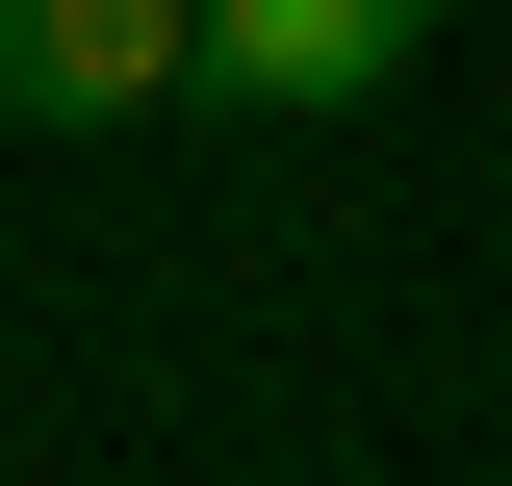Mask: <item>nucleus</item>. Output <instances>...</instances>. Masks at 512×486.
I'll return each instance as SVG.
<instances>
[{
	"mask_svg": "<svg viewBox=\"0 0 512 486\" xmlns=\"http://www.w3.org/2000/svg\"><path fill=\"white\" fill-rule=\"evenodd\" d=\"M205 103V0H0V128H154Z\"/></svg>",
	"mask_w": 512,
	"mask_h": 486,
	"instance_id": "f257e3e1",
	"label": "nucleus"
},
{
	"mask_svg": "<svg viewBox=\"0 0 512 486\" xmlns=\"http://www.w3.org/2000/svg\"><path fill=\"white\" fill-rule=\"evenodd\" d=\"M436 52V0H205V103H384V77Z\"/></svg>",
	"mask_w": 512,
	"mask_h": 486,
	"instance_id": "f03ea898",
	"label": "nucleus"
}]
</instances>
